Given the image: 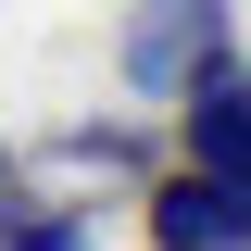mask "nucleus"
<instances>
[{
    "label": "nucleus",
    "instance_id": "1",
    "mask_svg": "<svg viewBox=\"0 0 251 251\" xmlns=\"http://www.w3.org/2000/svg\"><path fill=\"white\" fill-rule=\"evenodd\" d=\"M176 138H188V176L251 188V75H239V50H226V38L188 63V88H176Z\"/></svg>",
    "mask_w": 251,
    "mask_h": 251
},
{
    "label": "nucleus",
    "instance_id": "2",
    "mask_svg": "<svg viewBox=\"0 0 251 251\" xmlns=\"http://www.w3.org/2000/svg\"><path fill=\"white\" fill-rule=\"evenodd\" d=\"M226 38V0H138V13H126V88H151V100H176L188 88V63L214 50Z\"/></svg>",
    "mask_w": 251,
    "mask_h": 251
},
{
    "label": "nucleus",
    "instance_id": "3",
    "mask_svg": "<svg viewBox=\"0 0 251 251\" xmlns=\"http://www.w3.org/2000/svg\"><path fill=\"white\" fill-rule=\"evenodd\" d=\"M151 251H251V188H226V176H151Z\"/></svg>",
    "mask_w": 251,
    "mask_h": 251
},
{
    "label": "nucleus",
    "instance_id": "4",
    "mask_svg": "<svg viewBox=\"0 0 251 251\" xmlns=\"http://www.w3.org/2000/svg\"><path fill=\"white\" fill-rule=\"evenodd\" d=\"M0 251H88V214H75V201H13V188H0Z\"/></svg>",
    "mask_w": 251,
    "mask_h": 251
},
{
    "label": "nucleus",
    "instance_id": "5",
    "mask_svg": "<svg viewBox=\"0 0 251 251\" xmlns=\"http://www.w3.org/2000/svg\"><path fill=\"white\" fill-rule=\"evenodd\" d=\"M63 176H138V163H151V151H138V126H88V138H63Z\"/></svg>",
    "mask_w": 251,
    "mask_h": 251
},
{
    "label": "nucleus",
    "instance_id": "6",
    "mask_svg": "<svg viewBox=\"0 0 251 251\" xmlns=\"http://www.w3.org/2000/svg\"><path fill=\"white\" fill-rule=\"evenodd\" d=\"M0 188H13V138H0Z\"/></svg>",
    "mask_w": 251,
    "mask_h": 251
}]
</instances>
